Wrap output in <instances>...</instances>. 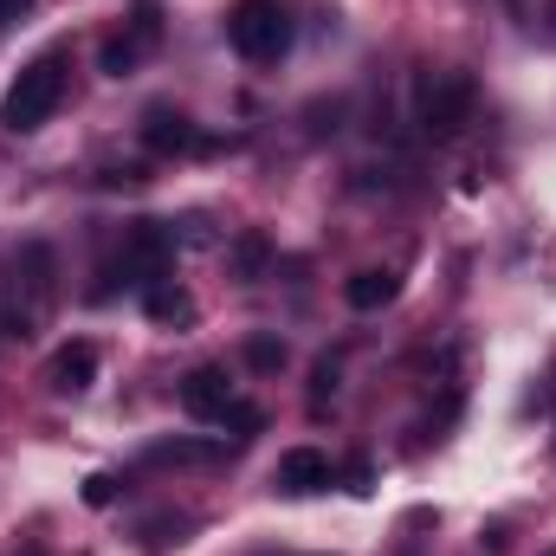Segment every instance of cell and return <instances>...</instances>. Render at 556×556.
<instances>
[{
  "label": "cell",
  "instance_id": "9a60e30c",
  "mask_svg": "<svg viewBox=\"0 0 556 556\" xmlns=\"http://www.w3.org/2000/svg\"><path fill=\"white\" fill-rule=\"evenodd\" d=\"M168 227H175V247H194V253L201 247H220V233L207 227V214H188V220H168Z\"/></svg>",
  "mask_w": 556,
  "mask_h": 556
},
{
  "label": "cell",
  "instance_id": "5bb4252c",
  "mask_svg": "<svg viewBox=\"0 0 556 556\" xmlns=\"http://www.w3.org/2000/svg\"><path fill=\"white\" fill-rule=\"evenodd\" d=\"M247 369L278 376V369H285V343H278V337H247Z\"/></svg>",
  "mask_w": 556,
  "mask_h": 556
},
{
  "label": "cell",
  "instance_id": "30bf717a",
  "mask_svg": "<svg viewBox=\"0 0 556 556\" xmlns=\"http://www.w3.org/2000/svg\"><path fill=\"white\" fill-rule=\"evenodd\" d=\"M142 311L155 317V324H194V298L181 291V285H168V278H155V285H142Z\"/></svg>",
  "mask_w": 556,
  "mask_h": 556
},
{
  "label": "cell",
  "instance_id": "277c9868",
  "mask_svg": "<svg viewBox=\"0 0 556 556\" xmlns=\"http://www.w3.org/2000/svg\"><path fill=\"white\" fill-rule=\"evenodd\" d=\"M91 382H98V343H85V337L78 343H59L52 363H46V389L52 395H85Z\"/></svg>",
  "mask_w": 556,
  "mask_h": 556
},
{
  "label": "cell",
  "instance_id": "5b68a950",
  "mask_svg": "<svg viewBox=\"0 0 556 556\" xmlns=\"http://www.w3.org/2000/svg\"><path fill=\"white\" fill-rule=\"evenodd\" d=\"M142 142H149L155 155H188V149H201V130H194L175 104H155V111H142Z\"/></svg>",
  "mask_w": 556,
  "mask_h": 556
},
{
  "label": "cell",
  "instance_id": "52a82bcc",
  "mask_svg": "<svg viewBox=\"0 0 556 556\" xmlns=\"http://www.w3.org/2000/svg\"><path fill=\"white\" fill-rule=\"evenodd\" d=\"M142 459H149V466H188V472H207V466L227 459V446H220V440H188V433H175V440H155Z\"/></svg>",
  "mask_w": 556,
  "mask_h": 556
},
{
  "label": "cell",
  "instance_id": "ffe728a7",
  "mask_svg": "<svg viewBox=\"0 0 556 556\" xmlns=\"http://www.w3.org/2000/svg\"><path fill=\"white\" fill-rule=\"evenodd\" d=\"M26 7H33V0H0V26H7V20H20Z\"/></svg>",
  "mask_w": 556,
  "mask_h": 556
},
{
  "label": "cell",
  "instance_id": "8992f818",
  "mask_svg": "<svg viewBox=\"0 0 556 556\" xmlns=\"http://www.w3.org/2000/svg\"><path fill=\"white\" fill-rule=\"evenodd\" d=\"M324 485H330V459H324L317 446H291V453L278 459V492L311 498V492H324Z\"/></svg>",
  "mask_w": 556,
  "mask_h": 556
},
{
  "label": "cell",
  "instance_id": "7a4b0ae2",
  "mask_svg": "<svg viewBox=\"0 0 556 556\" xmlns=\"http://www.w3.org/2000/svg\"><path fill=\"white\" fill-rule=\"evenodd\" d=\"M227 39H233L240 59L273 65V59H285V46H291V20H285L278 0H240V7L227 13Z\"/></svg>",
  "mask_w": 556,
  "mask_h": 556
},
{
  "label": "cell",
  "instance_id": "9c48e42d",
  "mask_svg": "<svg viewBox=\"0 0 556 556\" xmlns=\"http://www.w3.org/2000/svg\"><path fill=\"white\" fill-rule=\"evenodd\" d=\"M395 298H402V273H389V266H369V273H356L343 285V304L350 311H382Z\"/></svg>",
  "mask_w": 556,
  "mask_h": 556
},
{
  "label": "cell",
  "instance_id": "8fae6325",
  "mask_svg": "<svg viewBox=\"0 0 556 556\" xmlns=\"http://www.w3.org/2000/svg\"><path fill=\"white\" fill-rule=\"evenodd\" d=\"M266 266H273V240H266L260 227H247V233L227 247V273L240 278V285H253V278L266 273Z\"/></svg>",
  "mask_w": 556,
  "mask_h": 556
},
{
  "label": "cell",
  "instance_id": "d6986e66",
  "mask_svg": "<svg viewBox=\"0 0 556 556\" xmlns=\"http://www.w3.org/2000/svg\"><path fill=\"white\" fill-rule=\"evenodd\" d=\"M324 395H337V356H324L317 376H311V402H317V408H324Z\"/></svg>",
  "mask_w": 556,
  "mask_h": 556
},
{
  "label": "cell",
  "instance_id": "ba28073f",
  "mask_svg": "<svg viewBox=\"0 0 556 556\" xmlns=\"http://www.w3.org/2000/svg\"><path fill=\"white\" fill-rule=\"evenodd\" d=\"M227 402H233V389H227L220 369H194V376L181 382V408H188L194 420H220L227 415Z\"/></svg>",
  "mask_w": 556,
  "mask_h": 556
},
{
  "label": "cell",
  "instance_id": "ac0fdd59",
  "mask_svg": "<svg viewBox=\"0 0 556 556\" xmlns=\"http://www.w3.org/2000/svg\"><path fill=\"white\" fill-rule=\"evenodd\" d=\"M343 485H350L356 498H369V492H376V466H369V459H350V466H343Z\"/></svg>",
  "mask_w": 556,
  "mask_h": 556
},
{
  "label": "cell",
  "instance_id": "4fadbf2b",
  "mask_svg": "<svg viewBox=\"0 0 556 556\" xmlns=\"http://www.w3.org/2000/svg\"><path fill=\"white\" fill-rule=\"evenodd\" d=\"M142 52H149V46H142L137 33H130V39H111V46H104V72H111V78H130Z\"/></svg>",
  "mask_w": 556,
  "mask_h": 556
},
{
  "label": "cell",
  "instance_id": "7402d4cb",
  "mask_svg": "<svg viewBox=\"0 0 556 556\" xmlns=\"http://www.w3.org/2000/svg\"><path fill=\"white\" fill-rule=\"evenodd\" d=\"M538 556H556V544H551V551H538Z\"/></svg>",
  "mask_w": 556,
  "mask_h": 556
},
{
  "label": "cell",
  "instance_id": "6da1fadb",
  "mask_svg": "<svg viewBox=\"0 0 556 556\" xmlns=\"http://www.w3.org/2000/svg\"><path fill=\"white\" fill-rule=\"evenodd\" d=\"M59 104H65V52H39V59L7 85V98H0V124H7L13 137H26V130L52 124Z\"/></svg>",
  "mask_w": 556,
  "mask_h": 556
},
{
  "label": "cell",
  "instance_id": "3957f363",
  "mask_svg": "<svg viewBox=\"0 0 556 556\" xmlns=\"http://www.w3.org/2000/svg\"><path fill=\"white\" fill-rule=\"evenodd\" d=\"M472 98H479L472 72H433V78L420 85V130L433 142L459 137V130L472 124Z\"/></svg>",
  "mask_w": 556,
  "mask_h": 556
},
{
  "label": "cell",
  "instance_id": "44dd1931",
  "mask_svg": "<svg viewBox=\"0 0 556 556\" xmlns=\"http://www.w3.org/2000/svg\"><path fill=\"white\" fill-rule=\"evenodd\" d=\"M13 556H46V551H13Z\"/></svg>",
  "mask_w": 556,
  "mask_h": 556
},
{
  "label": "cell",
  "instance_id": "2e32d148",
  "mask_svg": "<svg viewBox=\"0 0 556 556\" xmlns=\"http://www.w3.org/2000/svg\"><path fill=\"white\" fill-rule=\"evenodd\" d=\"M117 492H124V479H117V472H91V479H85V505H91V511L117 505Z\"/></svg>",
  "mask_w": 556,
  "mask_h": 556
},
{
  "label": "cell",
  "instance_id": "e0dca14e",
  "mask_svg": "<svg viewBox=\"0 0 556 556\" xmlns=\"http://www.w3.org/2000/svg\"><path fill=\"white\" fill-rule=\"evenodd\" d=\"M260 408H253V402H240V395H233V402H227V415H220V427H233V433H240V440H247V433H260Z\"/></svg>",
  "mask_w": 556,
  "mask_h": 556
},
{
  "label": "cell",
  "instance_id": "7c38bea8",
  "mask_svg": "<svg viewBox=\"0 0 556 556\" xmlns=\"http://www.w3.org/2000/svg\"><path fill=\"white\" fill-rule=\"evenodd\" d=\"M188 531H194L188 511H155V518H142L137 525V544L162 556V551H175V544H188Z\"/></svg>",
  "mask_w": 556,
  "mask_h": 556
}]
</instances>
